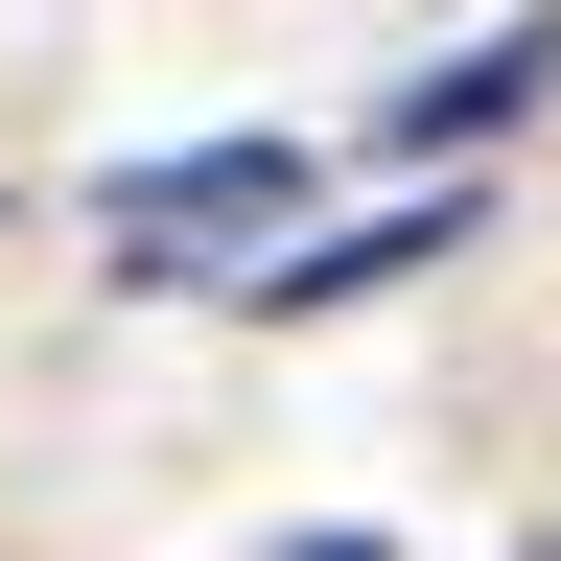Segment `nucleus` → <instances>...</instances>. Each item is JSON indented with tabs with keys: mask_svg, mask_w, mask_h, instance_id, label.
Returning <instances> with one entry per match:
<instances>
[{
	"mask_svg": "<svg viewBox=\"0 0 561 561\" xmlns=\"http://www.w3.org/2000/svg\"><path fill=\"white\" fill-rule=\"evenodd\" d=\"M445 234H468V187H398L375 234H280V257L234 280V305H257V328H328V305H375V280H421Z\"/></svg>",
	"mask_w": 561,
	"mask_h": 561,
	"instance_id": "2",
	"label": "nucleus"
},
{
	"mask_svg": "<svg viewBox=\"0 0 561 561\" xmlns=\"http://www.w3.org/2000/svg\"><path fill=\"white\" fill-rule=\"evenodd\" d=\"M538 94H561V24H491V47H468V70H421V94H398V117H375V140H398V164H468V140H515V117H538Z\"/></svg>",
	"mask_w": 561,
	"mask_h": 561,
	"instance_id": "3",
	"label": "nucleus"
},
{
	"mask_svg": "<svg viewBox=\"0 0 561 561\" xmlns=\"http://www.w3.org/2000/svg\"><path fill=\"white\" fill-rule=\"evenodd\" d=\"M280 234H305V140H187V164H117L94 187V257L140 280V305H187V280L234 305Z\"/></svg>",
	"mask_w": 561,
	"mask_h": 561,
	"instance_id": "1",
	"label": "nucleus"
},
{
	"mask_svg": "<svg viewBox=\"0 0 561 561\" xmlns=\"http://www.w3.org/2000/svg\"><path fill=\"white\" fill-rule=\"evenodd\" d=\"M305 561H375V538H305Z\"/></svg>",
	"mask_w": 561,
	"mask_h": 561,
	"instance_id": "4",
	"label": "nucleus"
}]
</instances>
